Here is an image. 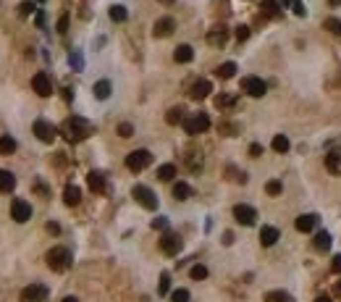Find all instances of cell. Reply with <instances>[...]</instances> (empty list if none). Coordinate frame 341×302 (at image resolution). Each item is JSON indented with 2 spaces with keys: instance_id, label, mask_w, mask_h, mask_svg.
I'll return each mask as SVG.
<instances>
[{
  "instance_id": "cell-54",
  "label": "cell",
  "mask_w": 341,
  "mask_h": 302,
  "mask_svg": "<svg viewBox=\"0 0 341 302\" xmlns=\"http://www.w3.org/2000/svg\"><path fill=\"white\" fill-rule=\"evenodd\" d=\"M315 302H331V297H318Z\"/></svg>"
},
{
  "instance_id": "cell-30",
  "label": "cell",
  "mask_w": 341,
  "mask_h": 302,
  "mask_svg": "<svg viewBox=\"0 0 341 302\" xmlns=\"http://www.w3.org/2000/svg\"><path fill=\"white\" fill-rule=\"evenodd\" d=\"M95 97L97 100H108L110 97V81L108 79H100L95 84Z\"/></svg>"
},
{
  "instance_id": "cell-44",
  "label": "cell",
  "mask_w": 341,
  "mask_h": 302,
  "mask_svg": "<svg viewBox=\"0 0 341 302\" xmlns=\"http://www.w3.org/2000/svg\"><path fill=\"white\" fill-rule=\"evenodd\" d=\"M34 11V3H21V5H18V13H21V16H29Z\"/></svg>"
},
{
  "instance_id": "cell-22",
  "label": "cell",
  "mask_w": 341,
  "mask_h": 302,
  "mask_svg": "<svg viewBox=\"0 0 341 302\" xmlns=\"http://www.w3.org/2000/svg\"><path fill=\"white\" fill-rule=\"evenodd\" d=\"M195 58V50H192V45H179L176 50H173V61L176 63H189Z\"/></svg>"
},
{
  "instance_id": "cell-8",
  "label": "cell",
  "mask_w": 341,
  "mask_h": 302,
  "mask_svg": "<svg viewBox=\"0 0 341 302\" xmlns=\"http://www.w3.org/2000/svg\"><path fill=\"white\" fill-rule=\"evenodd\" d=\"M242 89L250 97H263L265 92H268V84H265L260 76H244L242 79Z\"/></svg>"
},
{
  "instance_id": "cell-28",
  "label": "cell",
  "mask_w": 341,
  "mask_h": 302,
  "mask_svg": "<svg viewBox=\"0 0 341 302\" xmlns=\"http://www.w3.org/2000/svg\"><path fill=\"white\" fill-rule=\"evenodd\" d=\"M184 118H187V116H184V108H171V111L168 113H165V121H168L171 126H176V124H184Z\"/></svg>"
},
{
  "instance_id": "cell-39",
  "label": "cell",
  "mask_w": 341,
  "mask_h": 302,
  "mask_svg": "<svg viewBox=\"0 0 341 302\" xmlns=\"http://www.w3.org/2000/svg\"><path fill=\"white\" fill-rule=\"evenodd\" d=\"M171 302H189V292H187V289L171 292Z\"/></svg>"
},
{
  "instance_id": "cell-27",
  "label": "cell",
  "mask_w": 341,
  "mask_h": 302,
  "mask_svg": "<svg viewBox=\"0 0 341 302\" xmlns=\"http://www.w3.org/2000/svg\"><path fill=\"white\" fill-rule=\"evenodd\" d=\"M271 148H273L275 152H289V148H291V145H289V137H286V134H275L273 142H271Z\"/></svg>"
},
{
  "instance_id": "cell-20",
  "label": "cell",
  "mask_w": 341,
  "mask_h": 302,
  "mask_svg": "<svg viewBox=\"0 0 341 302\" xmlns=\"http://www.w3.org/2000/svg\"><path fill=\"white\" fill-rule=\"evenodd\" d=\"M278 228L275 226H263L260 228V242H263V247H273L275 242H278Z\"/></svg>"
},
{
  "instance_id": "cell-53",
  "label": "cell",
  "mask_w": 341,
  "mask_h": 302,
  "mask_svg": "<svg viewBox=\"0 0 341 302\" xmlns=\"http://www.w3.org/2000/svg\"><path fill=\"white\" fill-rule=\"evenodd\" d=\"M336 295L341 297V281H336Z\"/></svg>"
},
{
  "instance_id": "cell-33",
  "label": "cell",
  "mask_w": 341,
  "mask_h": 302,
  "mask_svg": "<svg viewBox=\"0 0 341 302\" xmlns=\"http://www.w3.org/2000/svg\"><path fill=\"white\" fill-rule=\"evenodd\" d=\"M108 13H110V19H113V21H118V24L129 19V11H126L124 5H110V11H108Z\"/></svg>"
},
{
  "instance_id": "cell-23",
  "label": "cell",
  "mask_w": 341,
  "mask_h": 302,
  "mask_svg": "<svg viewBox=\"0 0 341 302\" xmlns=\"http://www.w3.org/2000/svg\"><path fill=\"white\" fill-rule=\"evenodd\" d=\"M16 189V176L11 171L0 168V192H13Z\"/></svg>"
},
{
  "instance_id": "cell-43",
  "label": "cell",
  "mask_w": 341,
  "mask_h": 302,
  "mask_svg": "<svg viewBox=\"0 0 341 302\" xmlns=\"http://www.w3.org/2000/svg\"><path fill=\"white\" fill-rule=\"evenodd\" d=\"M68 63H71L73 69H81V66H84V61H81V56H79V53H73V56L68 58Z\"/></svg>"
},
{
  "instance_id": "cell-1",
  "label": "cell",
  "mask_w": 341,
  "mask_h": 302,
  "mask_svg": "<svg viewBox=\"0 0 341 302\" xmlns=\"http://www.w3.org/2000/svg\"><path fill=\"white\" fill-rule=\"evenodd\" d=\"M61 134L66 137L68 142H81V140H87V137L92 134V124L84 121V118H79V116H71V118L63 121Z\"/></svg>"
},
{
  "instance_id": "cell-18",
  "label": "cell",
  "mask_w": 341,
  "mask_h": 302,
  "mask_svg": "<svg viewBox=\"0 0 341 302\" xmlns=\"http://www.w3.org/2000/svg\"><path fill=\"white\" fill-rule=\"evenodd\" d=\"M87 184L92 192H105V173L103 171H89L87 173Z\"/></svg>"
},
{
  "instance_id": "cell-47",
  "label": "cell",
  "mask_w": 341,
  "mask_h": 302,
  "mask_svg": "<svg viewBox=\"0 0 341 302\" xmlns=\"http://www.w3.org/2000/svg\"><path fill=\"white\" fill-rule=\"evenodd\" d=\"M66 29H68V16H61V21H58V32L63 34Z\"/></svg>"
},
{
  "instance_id": "cell-35",
  "label": "cell",
  "mask_w": 341,
  "mask_h": 302,
  "mask_svg": "<svg viewBox=\"0 0 341 302\" xmlns=\"http://www.w3.org/2000/svg\"><path fill=\"white\" fill-rule=\"evenodd\" d=\"M265 192H268V195H271V197H278V195H281V192H283V184H281V181H278V179H271V181H268V184H265Z\"/></svg>"
},
{
  "instance_id": "cell-32",
  "label": "cell",
  "mask_w": 341,
  "mask_h": 302,
  "mask_svg": "<svg viewBox=\"0 0 341 302\" xmlns=\"http://www.w3.org/2000/svg\"><path fill=\"white\" fill-rule=\"evenodd\" d=\"M173 176H176V166H173V163H163V166L158 168V179L160 181H171Z\"/></svg>"
},
{
  "instance_id": "cell-10",
  "label": "cell",
  "mask_w": 341,
  "mask_h": 302,
  "mask_svg": "<svg viewBox=\"0 0 341 302\" xmlns=\"http://www.w3.org/2000/svg\"><path fill=\"white\" fill-rule=\"evenodd\" d=\"M181 247H184V242H181L179 234H171V231H168V234L160 236V250H163L165 255H171V258L181 252Z\"/></svg>"
},
{
  "instance_id": "cell-48",
  "label": "cell",
  "mask_w": 341,
  "mask_h": 302,
  "mask_svg": "<svg viewBox=\"0 0 341 302\" xmlns=\"http://www.w3.org/2000/svg\"><path fill=\"white\" fill-rule=\"evenodd\" d=\"M250 155H252V158H260V155H263V148H260V145H252V148H250Z\"/></svg>"
},
{
  "instance_id": "cell-26",
  "label": "cell",
  "mask_w": 341,
  "mask_h": 302,
  "mask_svg": "<svg viewBox=\"0 0 341 302\" xmlns=\"http://www.w3.org/2000/svg\"><path fill=\"white\" fill-rule=\"evenodd\" d=\"M265 302H294V297L289 295V292H283V289H273L265 295Z\"/></svg>"
},
{
  "instance_id": "cell-24",
  "label": "cell",
  "mask_w": 341,
  "mask_h": 302,
  "mask_svg": "<svg viewBox=\"0 0 341 302\" xmlns=\"http://www.w3.org/2000/svg\"><path fill=\"white\" fill-rule=\"evenodd\" d=\"M281 3H278V0H263V13L265 16H268V19H281V8H278Z\"/></svg>"
},
{
  "instance_id": "cell-31",
  "label": "cell",
  "mask_w": 341,
  "mask_h": 302,
  "mask_svg": "<svg viewBox=\"0 0 341 302\" xmlns=\"http://www.w3.org/2000/svg\"><path fill=\"white\" fill-rule=\"evenodd\" d=\"M215 74H218L220 79H231V76L236 74V63H234V61H228V63H220Z\"/></svg>"
},
{
  "instance_id": "cell-14",
  "label": "cell",
  "mask_w": 341,
  "mask_h": 302,
  "mask_svg": "<svg viewBox=\"0 0 341 302\" xmlns=\"http://www.w3.org/2000/svg\"><path fill=\"white\" fill-rule=\"evenodd\" d=\"M210 92H213V84H210L207 79H197L195 84H192V89H189V97L192 100H202V97H207Z\"/></svg>"
},
{
  "instance_id": "cell-3",
  "label": "cell",
  "mask_w": 341,
  "mask_h": 302,
  "mask_svg": "<svg viewBox=\"0 0 341 302\" xmlns=\"http://www.w3.org/2000/svg\"><path fill=\"white\" fill-rule=\"evenodd\" d=\"M210 129V116L207 113H195L184 118V132L187 134H202Z\"/></svg>"
},
{
  "instance_id": "cell-42",
  "label": "cell",
  "mask_w": 341,
  "mask_h": 302,
  "mask_svg": "<svg viewBox=\"0 0 341 302\" xmlns=\"http://www.w3.org/2000/svg\"><path fill=\"white\" fill-rule=\"evenodd\" d=\"M118 134H121L124 140H126V137L134 134V126H132V124H118Z\"/></svg>"
},
{
  "instance_id": "cell-12",
  "label": "cell",
  "mask_w": 341,
  "mask_h": 302,
  "mask_svg": "<svg viewBox=\"0 0 341 302\" xmlns=\"http://www.w3.org/2000/svg\"><path fill=\"white\" fill-rule=\"evenodd\" d=\"M234 218H236V224H242V226H255L257 210L252 205H236L234 208Z\"/></svg>"
},
{
  "instance_id": "cell-29",
  "label": "cell",
  "mask_w": 341,
  "mask_h": 302,
  "mask_svg": "<svg viewBox=\"0 0 341 302\" xmlns=\"http://www.w3.org/2000/svg\"><path fill=\"white\" fill-rule=\"evenodd\" d=\"M11 152H16V140L13 137H8V134H3L0 137V155H11Z\"/></svg>"
},
{
  "instance_id": "cell-49",
  "label": "cell",
  "mask_w": 341,
  "mask_h": 302,
  "mask_svg": "<svg viewBox=\"0 0 341 302\" xmlns=\"http://www.w3.org/2000/svg\"><path fill=\"white\" fill-rule=\"evenodd\" d=\"M45 228H48V231H50V234H61V226H58V224H55V221H50V224H48V226H45Z\"/></svg>"
},
{
  "instance_id": "cell-2",
  "label": "cell",
  "mask_w": 341,
  "mask_h": 302,
  "mask_svg": "<svg viewBox=\"0 0 341 302\" xmlns=\"http://www.w3.org/2000/svg\"><path fill=\"white\" fill-rule=\"evenodd\" d=\"M45 260H48V268L55 271V273H63L71 268V260L73 255L68 247H53V250H48V255H45Z\"/></svg>"
},
{
  "instance_id": "cell-4",
  "label": "cell",
  "mask_w": 341,
  "mask_h": 302,
  "mask_svg": "<svg viewBox=\"0 0 341 302\" xmlns=\"http://www.w3.org/2000/svg\"><path fill=\"white\" fill-rule=\"evenodd\" d=\"M132 195H134V200H136V203H139L144 210H158V197H155V192H152L150 187L136 184V187L132 189Z\"/></svg>"
},
{
  "instance_id": "cell-13",
  "label": "cell",
  "mask_w": 341,
  "mask_h": 302,
  "mask_svg": "<svg viewBox=\"0 0 341 302\" xmlns=\"http://www.w3.org/2000/svg\"><path fill=\"white\" fill-rule=\"evenodd\" d=\"M173 29H176V21H173L171 16H163V19L155 21V29H152V34H155V37H171Z\"/></svg>"
},
{
  "instance_id": "cell-5",
  "label": "cell",
  "mask_w": 341,
  "mask_h": 302,
  "mask_svg": "<svg viewBox=\"0 0 341 302\" xmlns=\"http://www.w3.org/2000/svg\"><path fill=\"white\" fill-rule=\"evenodd\" d=\"M152 163V152L150 150H134L126 155V168L129 171H144Z\"/></svg>"
},
{
  "instance_id": "cell-38",
  "label": "cell",
  "mask_w": 341,
  "mask_h": 302,
  "mask_svg": "<svg viewBox=\"0 0 341 302\" xmlns=\"http://www.w3.org/2000/svg\"><path fill=\"white\" fill-rule=\"evenodd\" d=\"M236 103V97H231V95H218L215 97V105L218 108H228V105H234Z\"/></svg>"
},
{
  "instance_id": "cell-37",
  "label": "cell",
  "mask_w": 341,
  "mask_h": 302,
  "mask_svg": "<svg viewBox=\"0 0 341 302\" xmlns=\"http://www.w3.org/2000/svg\"><path fill=\"white\" fill-rule=\"evenodd\" d=\"M158 292H160V295H168V292H171V276H168V273H163V276H160Z\"/></svg>"
},
{
  "instance_id": "cell-51",
  "label": "cell",
  "mask_w": 341,
  "mask_h": 302,
  "mask_svg": "<svg viewBox=\"0 0 341 302\" xmlns=\"http://www.w3.org/2000/svg\"><path fill=\"white\" fill-rule=\"evenodd\" d=\"M223 242H226V244H231V242H234V234H231V231H226V236H223Z\"/></svg>"
},
{
  "instance_id": "cell-34",
  "label": "cell",
  "mask_w": 341,
  "mask_h": 302,
  "mask_svg": "<svg viewBox=\"0 0 341 302\" xmlns=\"http://www.w3.org/2000/svg\"><path fill=\"white\" fill-rule=\"evenodd\" d=\"M323 29H328L331 34H336V37H341V19H334V16H331V19H326V21H323Z\"/></svg>"
},
{
  "instance_id": "cell-19",
  "label": "cell",
  "mask_w": 341,
  "mask_h": 302,
  "mask_svg": "<svg viewBox=\"0 0 341 302\" xmlns=\"http://www.w3.org/2000/svg\"><path fill=\"white\" fill-rule=\"evenodd\" d=\"M63 203H66L68 208L79 205V203H81V189H79L76 184H68L66 189H63Z\"/></svg>"
},
{
  "instance_id": "cell-25",
  "label": "cell",
  "mask_w": 341,
  "mask_h": 302,
  "mask_svg": "<svg viewBox=\"0 0 341 302\" xmlns=\"http://www.w3.org/2000/svg\"><path fill=\"white\" fill-rule=\"evenodd\" d=\"M192 197V187L187 181H176L173 184V200H189Z\"/></svg>"
},
{
  "instance_id": "cell-36",
  "label": "cell",
  "mask_w": 341,
  "mask_h": 302,
  "mask_svg": "<svg viewBox=\"0 0 341 302\" xmlns=\"http://www.w3.org/2000/svg\"><path fill=\"white\" fill-rule=\"evenodd\" d=\"M189 276L192 279H195V281H202V279H207V268H205V265H192V271H189Z\"/></svg>"
},
{
  "instance_id": "cell-41",
  "label": "cell",
  "mask_w": 341,
  "mask_h": 302,
  "mask_svg": "<svg viewBox=\"0 0 341 302\" xmlns=\"http://www.w3.org/2000/svg\"><path fill=\"white\" fill-rule=\"evenodd\" d=\"M152 228H158V231H165L168 228V218H152Z\"/></svg>"
},
{
  "instance_id": "cell-11",
  "label": "cell",
  "mask_w": 341,
  "mask_h": 302,
  "mask_svg": "<svg viewBox=\"0 0 341 302\" xmlns=\"http://www.w3.org/2000/svg\"><path fill=\"white\" fill-rule=\"evenodd\" d=\"M11 216H13L16 224H26L32 218V205L18 197V200H13V205H11Z\"/></svg>"
},
{
  "instance_id": "cell-55",
  "label": "cell",
  "mask_w": 341,
  "mask_h": 302,
  "mask_svg": "<svg viewBox=\"0 0 341 302\" xmlns=\"http://www.w3.org/2000/svg\"><path fill=\"white\" fill-rule=\"evenodd\" d=\"M63 302H76V297H66V300H63Z\"/></svg>"
},
{
  "instance_id": "cell-17",
  "label": "cell",
  "mask_w": 341,
  "mask_h": 302,
  "mask_svg": "<svg viewBox=\"0 0 341 302\" xmlns=\"http://www.w3.org/2000/svg\"><path fill=\"white\" fill-rule=\"evenodd\" d=\"M226 40H228L226 26H213V29L207 32V42H210V45H215V48H223Z\"/></svg>"
},
{
  "instance_id": "cell-15",
  "label": "cell",
  "mask_w": 341,
  "mask_h": 302,
  "mask_svg": "<svg viewBox=\"0 0 341 302\" xmlns=\"http://www.w3.org/2000/svg\"><path fill=\"white\" fill-rule=\"evenodd\" d=\"M318 221H320V218H318L315 213H305V216H299L297 221H294V226H297V231H302V234H310L312 228L318 226Z\"/></svg>"
},
{
  "instance_id": "cell-40",
  "label": "cell",
  "mask_w": 341,
  "mask_h": 302,
  "mask_svg": "<svg viewBox=\"0 0 341 302\" xmlns=\"http://www.w3.org/2000/svg\"><path fill=\"white\" fill-rule=\"evenodd\" d=\"M247 37H250V26L239 24V26H236V40H239V42H244Z\"/></svg>"
},
{
  "instance_id": "cell-9",
  "label": "cell",
  "mask_w": 341,
  "mask_h": 302,
  "mask_svg": "<svg viewBox=\"0 0 341 302\" xmlns=\"http://www.w3.org/2000/svg\"><path fill=\"white\" fill-rule=\"evenodd\" d=\"M48 287H42V284H29L26 289H21V302H45L48 300Z\"/></svg>"
},
{
  "instance_id": "cell-6",
  "label": "cell",
  "mask_w": 341,
  "mask_h": 302,
  "mask_svg": "<svg viewBox=\"0 0 341 302\" xmlns=\"http://www.w3.org/2000/svg\"><path fill=\"white\" fill-rule=\"evenodd\" d=\"M32 129H34V134H37V140L45 142V145L55 142V137H58V129H55V126H53L50 121H45V118H37Z\"/></svg>"
},
{
  "instance_id": "cell-46",
  "label": "cell",
  "mask_w": 341,
  "mask_h": 302,
  "mask_svg": "<svg viewBox=\"0 0 341 302\" xmlns=\"http://www.w3.org/2000/svg\"><path fill=\"white\" fill-rule=\"evenodd\" d=\"M331 271L341 273V255H334V263H331Z\"/></svg>"
},
{
  "instance_id": "cell-7",
  "label": "cell",
  "mask_w": 341,
  "mask_h": 302,
  "mask_svg": "<svg viewBox=\"0 0 341 302\" xmlns=\"http://www.w3.org/2000/svg\"><path fill=\"white\" fill-rule=\"evenodd\" d=\"M32 87L40 97H50L53 95V79H50L48 71H37L34 79H32Z\"/></svg>"
},
{
  "instance_id": "cell-16",
  "label": "cell",
  "mask_w": 341,
  "mask_h": 302,
  "mask_svg": "<svg viewBox=\"0 0 341 302\" xmlns=\"http://www.w3.org/2000/svg\"><path fill=\"white\" fill-rule=\"evenodd\" d=\"M326 168H328L331 173H336V176H341V148L328 150V155H326Z\"/></svg>"
},
{
  "instance_id": "cell-21",
  "label": "cell",
  "mask_w": 341,
  "mask_h": 302,
  "mask_svg": "<svg viewBox=\"0 0 341 302\" xmlns=\"http://www.w3.org/2000/svg\"><path fill=\"white\" fill-rule=\"evenodd\" d=\"M331 244H334V236H331L328 231H318L315 239H312V247H315L318 252H328Z\"/></svg>"
},
{
  "instance_id": "cell-52",
  "label": "cell",
  "mask_w": 341,
  "mask_h": 302,
  "mask_svg": "<svg viewBox=\"0 0 341 302\" xmlns=\"http://www.w3.org/2000/svg\"><path fill=\"white\" fill-rule=\"evenodd\" d=\"M328 5H334V8H339V5H341V0H328Z\"/></svg>"
},
{
  "instance_id": "cell-50",
  "label": "cell",
  "mask_w": 341,
  "mask_h": 302,
  "mask_svg": "<svg viewBox=\"0 0 341 302\" xmlns=\"http://www.w3.org/2000/svg\"><path fill=\"white\" fill-rule=\"evenodd\" d=\"M278 3H281L283 8H294V3H297V0H278Z\"/></svg>"
},
{
  "instance_id": "cell-45",
  "label": "cell",
  "mask_w": 341,
  "mask_h": 302,
  "mask_svg": "<svg viewBox=\"0 0 341 302\" xmlns=\"http://www.w3.org/2000/svg\"><path fill=\"white\" fill-rule=\"evenodd\" d=\"M294 13H297V16H307V8H305V3H302V0H297V3H294Z\"/></svg>"
}]
</instances>
